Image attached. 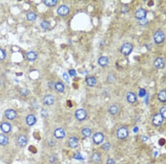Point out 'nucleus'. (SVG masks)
I'll return each mask as SVG.
<instances>
[{
    "instance_id": "18",
    "label": "nucleus",
    "mask_w": 166,
    "mask_h": 164,
    "mask_svg": "<svg viewBox=\"0 0 166 164\" xmlns=\"http://www.w3.org/2000/svg\"><path fill=\"white\" fill-rule=\"evenodd\" d=\"M85 82L89 87H94L97 83V80L95 76H89L86 78Z\"/></svg>"
},
{
    "instance_id": "21",
    "label": "nucleus",
    "mask_w": 166,
    "mask_h": 164,
    "mask_svg": "<svg viewBox=\"0 0 166 164\" xmlns=\"http://www.w3.org/2000/svg\"><path fill=\"white\" fill-rule=\"evenodd\" d=\"M158 99L162 103L166 102V90H162L158 93Z\"/></svg>"
},
{
    "instance_id": "1",
    "label": "nucleus",
    "mask_w": 166,
    "mask_h": 164,
    "mask_svg": "<svg viewBox=\"0 0 166 164\" xmlns=\"http://www.w3.org/2000/svg\"><path fill=\"white\" fill-rule=\"evenodd\" d=\"M133 50V45L130 43H125L123 44L120 48V52L121 53L125 55V56H127L129 55Z\"/></svg>"
},
{
    "instance_id": "34",
    "label": "nucleus",
    "mask_w": 166,
    "mask_h": 164,
    "mask_svg": "<svg viewBox=\"0 0 166 164\" xmlns=\"http://www.w3.org/2000/svg\"><path fill=\"white\" fill-rule=\"evenodd\" d=\"M63 79L65 80V81L66 82V83L69 84L70 83V80H69V75L67 74V73H64L63 74Z\"/></svg>"
},
{
    "instance_id": "24",
    "label": "nucleus",
    "mask_w": 166,
    "mask_h": 164,
    "mask_svg": "<svg viewBox=\"0 0 166 164\" xmlns=\"http://www.w3.org/2000/svg\"><path fill=\"white\" fill-rule=\"evenodd\" d=\"M37 18V15L33 12H29L26 15V18L28 21H34Z\"/></svg>"
},
{
    "instance_id": "19",
    "label": "nucleus",
    "mask_w": 166,
    "mask_h": 164,
    "mask_svg": "<svg viewBox=\"0 0 166 164\" xmlns=\"http://www.w3.org/2000/svg\"><path fill=\"white\" fill-rule=\"evenodd\" d=\"M78 144H79V141L77 138L74 136H72L71 138H70V139L69 140V145L70 147H72L73 149H74L78 147Z\"/></svg>"
},
{
    "instance_id": "14",
    "label": "nucleus",
    "mask_w": 166,
    "mask_h": 164,
    "mask_svg": "<svg viewBox=\"0 0 166 164\" xmlns=\"http://www.w3.org/2000/svg\"><path fill=\"white\" fill-rule=\"evenodd\" d=\"M0 129L3 133H8L11 131L12 127L10 123L8 122H3L0 125Z\"/></svg>"
},
{
    "instance_id": "6",
    "label": "nucleus",
    "mask_w": 166,
    "mask_h": 164,
    "mask_svg": "<svg viewBox=\"0 0 166 164\" xmlns=\"http://www.w3.org/2000/svg\"><path fill=\"white\" fill-rule=\"evenodd\" d=\"M147 12L145 9L143 8H140L138 9L136 11L135 13V18L138 21H141L142 19H144L146 18Z\"/></svg>"
},
{
    "instance_id": "41",
    "label": "nucleus",
    "mask_w": 166,
    "mask_h": 164,
    "mask_svg": "<svg viewBox=\"0 0 166 164\" xmlns=\"http://www.w3.org/2000/svg\"><path fill=\"white\" fill-rule=\"evenodd\" d=\"M147 139H148V138L147 136H142V140L143 142H146V141L147 140Z\"/></svg>"
},
{
    "instance_id": "22",
    "label": "nucleus",
    "mask_w": 166,
    "mask_h": 164,
    "mask_svg": "<svg viewBox=\"0 0 166 164\" xmlns=\"http://www.w3.org/2000/svg\"><path fill=\"white\" fill-rule=\"evenodd\" d=\"M54 88L56 91H57L58 92L63 93L65 90V86L61 82H58L55 84Z\"/></svg>"
},
{
    "instance_id": "42",
    "label": "nucleus",
    "mask_w": 166,
    "mask_h": 164,
    "mask_svg": "<svg viewBox=\"0 0 166 164\" xmlns=\"http://www.w3.org/2000/svg\"><path fill=\"white\" fill-rule=\"evenodd\" d=\"M138 127H135V128H134V132H135V133L137 132H138Z\"/></svg>"
},
{
    "instance_id": "7",
    "label": "nucleus",
    "mask_w": 166,
    "mask_h": 164,
    "mask_svg": "<svg viewBox=\"0 0 166 164\" xmlns=\"http://www.w3.org/2000/svg\"><path fill=\"white\" fill-rule=\"evenodd\" d=\"M165 65L164 59L162 57L156 58L153 61V65L155 68L157 69H162L164 68Z\"/></svg>"
},
{
    "instance_id": "17",
    "label": "nucleus",
    "mask_w": 166,
    "mask_h": 164,
    "mask_svg": "<svg viewBox=\"0 0 166 164\" xmlns=\"http://www.w3.org/2000/svg\"><path fill=\"white\" fill-rule=\"evenodd\" d=\"M17 143L20 146L22 147H24L27 145V144L28 143V139L25 135H21L18 137Z\"/></svg>"
},
{
    "instance_id": "5",
    "label": "nucleus",
    "mask_w": 166,
    "mask_h": 164,
    "mask_svg": "<svg viewBox=\"0 0 166 164\" xmlns=\"http://www.w3.org/2000/svg\"><path fill=\"white\" fill-rule=\"evenodd\" d=\"M116 135L118 139H124L126 138L128 135V131L126 127H120L117 130Z\"/></svg>"
},
{
    "instance_id": "39",
    "label": "nucleus",
    "mask_w": 166,
    "mask_h": 164,
    "mask_svg": "<svg viewBox=\"0 0 166 164\" xmlns=\"http://www.w3.org/2000/svg\"><path fill=\"white\" fill-rule=\"evenodd\" d=\"M106 164H115V161L113 159H108L106 161Z\"/></svg>"
},
{
    "instance_id": "29",
    "label": "nucleus",
    "mask_w": 166,
    "mask_h": 164,
    "mask_svg": "<svg viewBox=\"0 0 166 164\" xmlns=\"http://www.w3.org/2000/svg\"><path fill=\"white\" fill-rule=\"evenodd\" d=\"M82 134L84 135L85 137H89L91 135V130L89 128H85L82 130Z\"/></svg>"
},
{
    "instance_id": "43",
    "label": "nucleus",
    "mask_w": 166,
    "mask_h": 164,
    "mask_svg": "<svg viewBox=\"0 0 166 164\" xmlns=\"http://www.w3.org/2000/svg\"><path fill=\"white\" fill-rule=\"evenodd\" d=\"M165 19H166V16H165Z\"/></svg>"
},
{
    "instance_id": "32",
    "label": "nucleus",
    "mask_w": 166,
    "mask_h": 164,
    "mask_svg": "<svg viewBox=\"0 0 166 164\" xmlns=\"http://www.w3.org/2000/svg\"><path fill=\"white\" fill-rule=\"evenodd\" d=\"M148 23V21L147 18H145L144 19H142L141 21H138V24L141 25V26H145L146 25H147Z\"/></svg>"
},
{
    "instance_id": "8",
    "label": "nucleus",
    "mask_w": 166,
    "mask_h": 164,
    "mask_svg": "<svg viewBox=\"0 0 166 164\" xmlns=\"http://www.w3.org/2000/svg\"><path fill=\"white\" fill-rule=\"evenodd\" d=\"M164 118L160 113L156 114L152 118V123L154 126L156 127H158L162 125V124L163 122Z\"/></svg>"
},
{
    "instance_id": "10",
    "label": "nucleus",
    "mask_w": 166,
    "mask_h": 164,
    "mask_svg": "<svg viewBox=\"0 0 166 164\" xmlns=\"http://www.w3.org/2000/svg\"><path fill=\"white\" fill-rule=\"evenodd\" d=\"M104 139V136L103 134L100 132L96 133L92 137L93 142L96 144H101Z\"/></svg>"
},
{
    "instance_id": "25",
    "label": "nucleus",
    "mask_w": 166,
    "mask_h": 164,
    "mask_svg": "<svg viewBox=\"0 0 166 164\" xmlns=\"http://www.w3.org/2000/svg\"><path fill=\"white\" fill-rule=\"evenodd\" d=\"M118 112V108L115 104L111 105L109 108V112L112 115H115Z\"/></svg>"
},
{
    "instance_id": "37",
    "label": "nucleus",
    "mask_w": 166,
    "mask_h": 164,
    "mask_svg": "<svg viewBox=\"0 0 166 164\" xmlns=\"http://www.w3.org/2000/svg\"><path fill=\"white\" fill-rule=\"evenodd\" d=\"M74 158L75 159H77V160H82V159H84L83 157L82 156V155L80 153H76V154H74Z\"/></svg>"
},
{
    "instance_id": "20",
    "label": "nucleus",
    "mask_w": 166,
    "mask_h": 164,
    "mask_svg": "<svg viewBox=\"0 0 166 164\" xmlns=\"http://www.w3.org/2000/svg\"><path fill=\"white\" fill-rule=\"evenodd\" d=\"M26 58L28 61H34L37 58V54L34 51H30L26 54Z\"/></svg>"
},
{
    "instance_id": "16",
    "label": "nucleus",
    "mask_w": 166,
    "mask_h": 164,
    "mask_svg": "<svg viewBox=\"0 0 166 164\" xmlns=\"http://www.w3.org/2000/svg\"><path fill=\"white\" fill-rule=\"evenodd\" d=\"M26 122L28 126H32L36 123L37 118L34 114H29L26 117Z\"/></svg>"
},
{
    "instance_id": "13",
    "label": "nucleus",
    "mask_w": 166,
    "mask_h": 164,
    "mask_svg": "<svg viewBox=\"0 0 166 164\" xmlns=\"http://www.w3.org/2000/svg\"><path fill=\"white\" fill-rule=\"evenodd\" d=\"M54 136L57 139H63L64 138L65 136V132L64 130L62 128H56L54 132Z\"/></svg>"
},
{
    "instance_id": "26",
    "label": "nucleus",
    "mask_w": 166,
    "mask_h": 164,
    "mask_svg": "<svg viewBox=\"0 0 166 164\" xmlns=\"http://www.w3.org/2000/svg\"><path fill=\"white\" fill-rule=\"evenodd\" d=\"M44 5L48 7H54L58 4V1L56 0H44L43 1Z\"/></svg>"
},
{
    "instance_id": "40",
    "label": "nucleus",
    "mask_w": 166,
    "mask_h": 164,
    "mask_svg": "<svg viewBox=\"0 0 166 164\" xmlns=\"http://www.w3.org/2000/svg\"><path fill=\"white\" fill-rule=\"evenodd\" d=\"M41 114H42V116H43V117H47L48 115V112H46V111L45 110H43L42 111Z\"/></svg>"
},
{
    "instance_id": "44",
    "label": "nucleus",
    "mask_w": 166,
    "mask_h": 164,
    "mask_svg": "<svg viewBox=\"0 0 166 164\" xmlns=\"http://www.w3.org/2000/svg\"><path fill=\"white\" fill-rule=\"evenodd\" d=\"M147 164H151V163H147Z\"/></svg>"
},
{
    "instance_id": "3",
    "label": "nucleus",
    "mask_w": 166,
    "mask_h": 164,
    "mask_svg": "<svg viewBox=\"0 0 166 164\" xmlns=\"http://www.w3.org/2000/svg\"><path fill=\"white\" fill-rule=\"evenodd\" d=\"M75 116L78 120L82 121L85 120L87 117V112L84 109L80 108V109H79L75 111Z\"/></svg>"
},
{
    "instance_id": "36",
    "label": "nucleus",
    "mask_w": 166,
    "mask_h": 164,
    "mask_svg": "<svg viewBox=\"0 0 166 164\" xmlns=\"http://www.w3.org/2000/svg\"><path fill=\"white\" fill-rule=\"evenodd\" d=\"M69 74L71 77H75L76 76V71L75 69H70L69 70Z\"/></svg>"
},
{
    "instance_id": "33",
    "label": "nucleus",
    "mask_w": 166,
    "mask_h": 164,
    "mask_svg": "<svg viewBox=\"0 0 166 164\" xmlns=\"http://www.w3.org/2000/svg\"><path fill=\"white\" fill-rule=\"evenodd\" d=\"M146 91L144 88H140L138 92V96L140 97H143L146 96Z\"/></svg>"
},
{
    "instance_id": "4",
    "label": "nucleus",
    "mask_w": 166,
    "mask_h": 164,
    "mask_svg": "<svg viewBox=\"0 0 166 164\" xmlns=\"http://www.w3.org/2000/svg\"><path fill=\"white\" fill-rule=\"evenodd\" d=\"M69 12H70L69 8L67 6L65 5L60 6L57 8V10H56L57 14L59 16H61V17H65V16L68 15Z\"/></svg>"
},
{
    "instance_id": "11",
    "label": "nucleus",
    "mask_w": 166,
    "mask_h": 164,
    "mask_svg": "<svg viewBox=\"0 0 166 164\" xmlns=\"http://www.w3.org/2000/svg\"><path fill=\"white\" fill-rule=\"evenodd\" d=\"M54 97L52 94H46L43 98V103L46 106H51L54 103Z\"/></svg>"
},
{
    "instance_id": "12",
    "label": "nucleus",
    "mask_w": 166,
    "mask_h": 164,
    "mask_svg": "<svg viewBox=\"0 0 166 164\" xmlns=\"http://www.w3.org/2000/svg\"><path fill=\"white\" fill-rule=\"evenodd\" d=\"M126 99L129 103H134L137 101V96L133 92H128L126 94Z\"/></svg>"
},
{
    "instance_id": "9",
    "label": "nucleus",
    "mask_w": 166,
    "mask_h": 164,
    "mask_svg": "<svg viewBox=\"0 0 166 164\" xmlns=\"http://www.w3.org/2000/svg\"><path fill=\"white\" fill-rule=\"evenodd\" d=\"M5 115L8 119L13 120L16 118L17 116V112L15 110L12 109H8L5 111Z\"/></svg>"
},
{
    "instance_id": "28",
    "label": "nucleus",
    "mask_w": 166,
    "mask_h": 164,
    "mask_svg": "<svg viewBox=\"0 0 166 164\" xmlns=\"http://www.w3.org/2000/svg\"><path fill=\"white\" fill-rule=\"evenodd\" d=\"M92 159L95 162H99L101 160V155L100 154L96 152L94 153L92 155Z\"/></svg>"
},
{
    "instance_id": "38",
    "label": "nucleus",
    "mask_w": 166,
    "mask_h": 164,
    "mask_svg": "<svg viewBox=\"0 0 166 164\" xmlns=\"http://www.w3.org/2000/svg\"><path fill=\"white\" fill-rule=\"evenodd\" d=\"M29 92V91L27 89H23L21 91V94L23 95V96H26V95H27L28 94Z\"/></svg>"
},
{
    "instance_id": "23",
    "label": "nucleus",
    "mask_w": 166,
    "mask_h": 164,
    "mask_svg": "<svg viewBox=\"0 0 166 164\" xmlns=\"http://www.w3.org/2000/svg\"><path fill=\"white\" fill-rule=\"evenodd\" d=\"M8 143V138L5 134H0V145L5 146Z\"/></svg>"
},
{
    "instance_id": "15",
    "label": "nucleus",
    "mask_w": 166,
    "mask_h": 164,
    "mask_svg": "<svg viewBox=\"0 0 166 164\" xmlns=\"http://www.w3.org/2000/svg\"><path fill=\"white\" fill-rule=\"evenodd\" d=\"M98 63L99 66L101 67H106L107 66L109 63V59L108 57L105 56L100 57L98 60Z\"/></svg>"
},
{
    "instance_id": "27",
    "label": "nucleus",
    "mask_w": 166,
    "mask_h": 164,
    "mask_svg": "<svg viewBox=\"0 0 166 164\" xmlns=\"http://www.w3.org/2000/svg\"><path fill=\"white\" fill-rule=\"evenodd\" d=\"M51 26V23L50 22L46 20H43L41 23V27L42 29H44V30H47Z\"/></svg>"
},
{
    "instance_id": "30",
    "label": "nucleus",
    "mask_w": 166,
    "mask_h": 164,
    "mask_svg": "<svg viewBox=\"0 0 166 164\" xmlns=\"http://www.w3.org/2000/svg\"><path fill=\"white\" fill-rule=\"evenodd\" d=\"M6 58V52L2 49L0 48V60H5Z\"/></svg>"
},
{
    "instance_id": "35",
    "label": "nucleus",
    "mask_w": 166,
    "mask_h": 164,
    "mask_svg": "<svg viewBox=\"0 0 166 164\" xmlns=\"http://www.w3.org/2000/svg\"><path fill=\"white\" fill-rule=\"evenodd\" d=\"M110 148V144L109 143H106L102 146V149L105 151H108Z\"/></svg>"
},
{
    "instance_id": "31",
    "label": "nucleus",
    "mask_w": 166,
    "mask_h": 164,
    "mask_svg": "<svg viewBox=\"0 0 166 164\" xmlns=\"http://www.w3.org/2000/svg\"><path fill=\"white\" fill-rule=\"evenodd\" d=\"M160 113L161 114V116L163 117V118L166 119V106H163L161 108L160 110Z\"/></svg>"
},
{
    "instance_id": "2",
    "label": "nucleus",
    "mask_w": 166,
    "mask_h": 164,
    "mask_svg": "<svg viewBox=\"0 0 166 164\" xmlns=\"http://www.w3.org/2000/svg\"><path fill=\"white\" fill-rule=\"evenodd\" d=\"M165 39V34L161 31H156L153 34V40L155 43L159 44L164 42Z\"/></svg>"
}]
</instances>
